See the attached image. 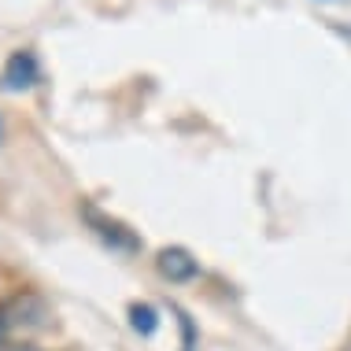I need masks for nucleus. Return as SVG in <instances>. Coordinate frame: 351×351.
Listing matches in <instances>:
<instances>
[{
    "instance_id": "obj_4",
    "label": "nucleus",
    "mask_w": 351,
    "mask_h": 351,
    "mask_svg": "<svg viewBox=\"0 0 351 351\" xmlns=\"http://www.w3.org/2000/svg\"><path fill=\"white\" fill-rule=\"evenodd\" d=\"M130 326L141 337H152L159 329V311L152 303H130Z\"/></svg>"
},
{
    "instance_id": "obj_2",
    "label": "nucleus",
    "mask_w": 351,
    "mask_h": 351,
    "mask_svg": "<svg viewBox=\"0 0 351 351\" xmlns=\"http://www.w3.org/2000/svg\"><path fill=\"white\" fill-rule=\"evenodd\" d=\"M41 82V67H37V56L30 49H19L8 56L4 74H0V89L4 93H26Z\"/></svg>"
},
{
    "instance_id": "obj_5",
    "label": "nucleus",
    "mask_w": 351,
    "mask_h": 351,
    "mask_svg": "<svg viewBox=\"0 0 351 351\" xmlns=\"http://www.w3.org/2000/svg\"><path fill=\"white\" fill-rule=\"evenodd\" d=\"M0 351H37V348H30V344H8V340H4Z\"/></svg>"
},
{
    "instance_id": "obj_1",
    "label": "nucleus",
    "mask_w": 351,
    "mask_h": 351,
    "mask_svg": "<svg viewBox=\"0 0 351 351\" xmlns=\"http://www.w3.org/2000/svg\"><path fill=\"white\" fill-rule=\"evenodd\" d=\"M82 218L89 222V230L97 233L111 252H122V255H137V252H141V237L130 230L126 222H119V218L104 215L97 204H82Z\"/></svg>"
},
{
    "instance_id": "obj_3",
    "label": "nucleus",
    "mask_w": 351,
    "mask_h": 351,
    "mask_svg": "<svg viewBox=\"0 0 351 351\" xmlns=\"http://www.w3.org/2000/svg\"><path fill=\"white\" fill-rule=\"evenodd\" d=\"M156 267H159V274H163L167 281H174V285L193 281L196 274H200V263L193 259V252H189V248H163V252H159V259H156Z\"/></svg>"
}]
</instances>
